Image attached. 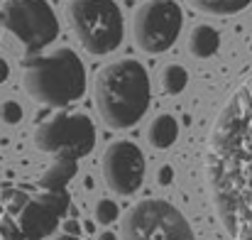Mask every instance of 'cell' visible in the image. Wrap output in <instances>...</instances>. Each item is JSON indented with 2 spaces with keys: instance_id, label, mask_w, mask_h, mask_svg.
Returning <instances> with one entry per match:
<instances>
[{
  "instance_id": "5",
  "label": "cell",
  "mask_w": 252,
  "mask_h": 240,
  "mask_svg": "<svg viewBox=\"0 0 252 240\" xmlns=\"http://www.w3.org/2000/svg\"><path fill=\"white\" fill-rule=\"evenodd\" d=\"M123 240H196L186 216L164 199H145L125 211Z\"/></svg>"
},
{
  "instance_id": "17",
  "label": "cell",
  "mask_w": 252,
  "mask_h": 240,
  "mask_svg": "<svg viewBox=\"0 0 252 240\" xmlns=\"http://www.w3.org/2000/svg\"><path fill=\"white\" fill-rule=\"evenodd\" d=\"M118 218H120V208H118L115 201H110V199H100V201L95 204V223H100V226H110V223H115Z\"/></svg>"
},
{
  "instance_id": "2",
  "label": "cell",
  "mask_w": 252,
  "mask_h": 240,
  "mask_svg": "<svg viewBox=\"0 0 252 240\" xmlns=\"http://www.w3.org/2000/svg\"><path fill=\"white\" fill-rule=\"evenodd\" d=\"M100 120L113 130L137 125L152 101L150 74L137 59H118L105 64L93 86Z\"/></svg>"
},
{
  "instance_id": "19",
  "label": "cell",
  "mask_w": 252,
  "mask_h": 240,
  "mask_svg": "<svg viewBox=\"0 0 252 240\" xmlns=\"http://www.w3.org/2000/svg\"><path fill=\"white\" fill-rule=\"evenodd\" d=\"M0 120L7 125H17L22 120V105L17 101H5L0 105Z\"/></svg>"
},
{
  "instance_id": "22",
  "label": "cell",
  "mask_w": 252,
  "mask_h": 240,
  "mask_svg": "<svg viewBox=\"0 0 252 240\" xmlns=\"http://www.w3.org/2000/svg\"><path fill=\"white\" fill-rule=\"evenodd\" d=\"M7 76H10V67H7V62L0 57V83H5Z\"/></svg>"
},
{
  "instance_id": "21",
  "label": "cell",
  "mask_w": 252,
  "mask_h": 240,
  "mask_svg": "<svg viewBox=\"0 0 252 240\" xmlns=\"http://www.w3.org/2000/svg\"><path fill=\"white\" fill-rule=\"evenodd\" d=\"M64 233H66V236H76V238H79V236H81V226H79V221H74V218H71V221H66V223H64Z\"/></svg>"
},
{
  "instance_id": "10",
  "label": "cell",
  "mask_w": 252,
  "mask_h": 240,
  "mask_svg": "<svg viewBox=\"0 0 252 240\" xmlns=\"http://www.w3.org/2000/svg\"><path fill=\"white\" fill-rule=\"evenodd\" d=\"M71 199L64 191H39L37 196H30L25 208L17 213V226L25 240H44L57 233L62 218L69 213Z\"/></svg>"
},
{
  "instance_id": "13",
  "label": "cell",
  "mask_w": 252,
  "mask_h": 240,
  "mask_svg": "<svg viewBox=\"0 0 252 240\" xmlns=\"http://www.w3.org/2000/svg\"><path fill=\"white\" fill-rule=\"evenodd\" d=\"M176 137H179V123H176V118L169 115V113L157 115V118L152 120L150 130H147V140H150V145L157 147V150L171 147V145L176 142Z\"/></svg>"
},
{
  "instance_id": "11",
  "label": "cell",
  "mask_w": 252,
  "mask_h": 240,
  "mask_svg": "<svg viewBox=\"0 0 252 240\" xmlns=\"http://www.w3.org/2000/svg\"><path fill=\"white\" fill-rule=\"evenodd\" d=\"M79 164L76 160H54L52 167H47V171L39 176V189L42 191H64L66 184L76 176Z\"/></svg>"
},
{
  "instance_id": "15",
  "label": "cell",
  "mask_w": 252,
  "mask_h": 240,
  "mask_svg": "<svg viewBox=\"0 0 252 240\" xmlns=\"http://www.w3.org/2000/svg\"><path fill=\"white\" fill-rule=\"evenodd\" d=\"M186 83H189V74H186V69L181 64H169V67H164V71H162V86H164V91H167L169 96L181 93L186 88Z\"/></svg>"
},
{
  "instance_id": "4",
  "label": "cell",
  "mask_w": 252,
  "mask_h": 240,
  "mask_svg": "<svg viewBox=\"0 0 252 240\" xmlns=\"http://www.w3.org/2000/svg\"><path fill=\"white\" fill-rule=\"evenodd\" d=\"M66 17L81 47L93 57H105L123 42L125 25L115 0H71Z\"/></svg>"
},
{
  "instance_id": "7",
  "label": "cell",
  "mask_w": 252,
  "mask_h": 240,
  "mask_svg": "<svg viewBox=\"0 0 252 240\" xmlns=\"http://www.w3.org/2000/svg\"><path fill=\"white\" fill-rule=\"evenodd\" d=\"M0 22L22 42L27 54H37L59 37V20L47 0H7L0 10Z\"/></svg>"
},
{
  "instance_id": "20",
  "label": "cell",
  "mask_w": 252,
  "mask_h": 240,
  "mask_svg": "<svg viewBox=\"0 0 252 240\" xmlns=\"http://www.w3.org/2000/svg\"><path fill=\"white\" fill-rule=\"evenodd\" d=\"M171 179H174V169H171L169 164H164V167L159 169V174H157V181H159L162 186H167V184H171Z\"/></svg>"
},
{
  "instance_id": "3",
  "label": "cell",
  "mask_w": 252,
  "mask_h": 240,
  "mask_svg": "<svg viewBox=\"0 0 252 240\" xmlns=\"http://www.w3.org/2000/svg\"><path fill=\"white\" fill-rule=\"evenodd\" d=\"M22 88L42 105L66 108L86 93L84 62L69 47L54 49L44 57H32L25 62Z\"/></svg>"
},
{
  "instance_id": "14",
  "label": "cell",
  "mask_w": 252,
  "mask_h": 240,
  "mask_svg": "<svg viewBox=\"0 0 252 240\" xmlns=\"http://www.w3.org/2000/svg\"><path fill=\"white\" fill-rule=\"evenodd\" d=\"M193 10L198 12H206V15H235L240 10H245L252 0H186Z\"/></svg>"
},
{
  "instance_id": "23",
  "label": "cell",
  "mask_w": 252,
  "mask_h": 240,
  "mask_svg": "<svg viewBox=\"0 0 252 240\" xmlns=\"http://www.w3.org/2000/svg\"><path fill=\"white\" fill-rule=\"evenodd\" d=\"M98 240H118V236H115L113 231H103V233L98 236Z\"/></svg>"
},
{
  "instance_id": "24",
  "label": "cell",
  "mask_w": 252,
  "mask_h": 240,
  "mask_svg": "<svg viewBox=\"0 0 252 240\" xmlns=\"http://www.w3.org/2000/svg\"><path fill=\"white\" fill-rule=\"evenodd\" d=\"M44 240H79L76 236H66V233H62V236H49V238Z\"/></svg>"
},
{
  "instance_id": "25",
  "label": "cell",
  "mask_w": 252,
  "mask_h": 240,
  "mask_svg": "<svg viewBox=\"0 0 252 240\" xmlns=\"http://www.w3.org/2000/svg\"><path fill=\"white\" fill-rule=\"evenodd\" d=\"M84 228L88 231V233H93V231H95V223H91V221H88V223H86Z\"/></svg>"
},
{
  "instance_id": "12",
  "label": "cell",
  "mask_w": 252,
  "mask_h": 240,
  "mask_svg": "<svg viewBox=\"0 0 252 240\" xmlns=\"http://www.w3.org/2000/svg\"><path fill=\"white\" fill-rule=\"evenodd\" d=\"M220 47V34L208 27V25H196L189 34V52L196 57V59H208L218 52Z\"/></svg>"
},
{
  "instance_id": "18",
  "label": "cell",
  "mask_w": 252,
  "mask_h": 240,
  "mask_svg": "<svg viewBox=\"0 0 252 240\" xmlns=\"http://www.w3.org/2000/svg\"><path fill=\"white\" fill-rule=\"evenodd\" d=\"M0 238L2 240H25L20 226H17V221H15V216H10V213H2V216H0Z\"/></svg>"
},
{
  "instance_id": "1",
  "label": "cell",
  "mask_w": 252,
  "mask_h": 240,
  "mask_svg": "<svg viewBox=\"0 0 252 240\" xmlns=\"http://www.w3.org/2000/svg\"><path fill=\"white\" fill-rule=\"evenodd\" d=\"M213 208L233 240H252V76L220 108L206 147Z\"/></svg>"
},
{
  "instance_id": "9",
  "label": "cell",
  "mask_w": 252,
  "mask_h": 240,
  "mask_svg": "<svg viewBox=\"0 0 252 240\" xmlns=\"http://www.w3.org/2000/svg\"><path fill=\"white\" fill-rule=\"evenodd\" d=\"M100 171L110 191L118 196H130L142 186L145 179V155L130 140H118L105 147Z\"/></svg>"
},
{
  "instance_id": "6",
  "label": "cell",
  "mask_w": 252,
  "mask_h": 240,
  "mask_svg": "<svg viewBox=\"0 0 252 240\" xmlns=\"http://www.w3.org/2000/svg\"><path fill=\"white\" fill-rule=\"evenodd\" d=\"M34 145L54 160L79 162L95 147V125L86 113H54L37 125Z\"/></svg>"
},
{
  "instance_id": "16",
  "label": "cell",
  "mask_w": 252,
  "mask_h": 240,
  "mask_svg": "<svg viewBox=\"0 0 252 240\" xmlns=\"http://www.w3.org/2000/svg\"><path fill=\"white\" fill-rule=\"evenodd\" d=\"M0 199H2V206H5V211L10 216H17L25 208V204L30 201V196L25 191H20V189H5Z\"/></svg>"
},
{
  "instance_id": "8",
  "label": "cell",
  "mask_w": 252,
  "mask_h": 240,
  "mask_svg": "<svg viewBox=\"0 0 252 240\" xmlns=\"http://www.w3.org/2000/svg\"><path fill=\"white\" fill-rule=\"evenodd\" d=\"M184 25V12L174 0H147L135 10L132 37L147 54H162L176 42Z\"/></svg>"
}]
</instances>
